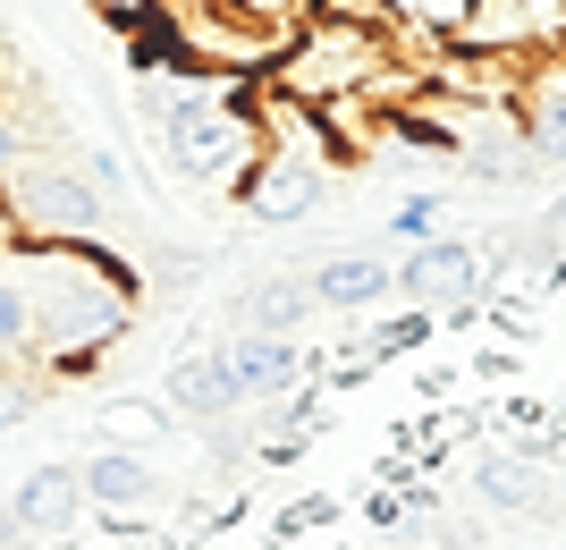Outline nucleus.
Segmentation results:
<instances>
[{"instance_id":"nucleus-1","label":"nucleus","mask_w":566,"mask_h":550,"mask_svg":"<svg viewBox=\"0 0 566 550\" xmlns=\"http://www.w3.org/2000/svg\"><path fill=\"white\" fill-rule=\"evenodd\" d=\"M0 271L25 288V322L51 373H94L102 347L136 322V271L118 246H9Z\"/></svg>"},{"instance_id":"nucleus-2","label":"nucleus","mask_w":566,"mask_h":550,"mask_svg":"<svg viewBox=\"0 0 566 550\" xmlns=\"http://www.w3.org/2000/svg\"><path fill=\"white\" fill-rule=\"evenodd\" d=\"M0 220H9L18 246H111V204L69 162H51V153H34L0 187Z\"/></svg>"},{"instance_id":"nucleus-3","label":"nucleus","mask_w":566,"mask_h":550,"mask_svg":"<svg viewBox=\"0 0 566 550\" xmlns=\"http://www.w3.org/2000/svg\"><path fill=\"white\" fill-rule=\"evenodd\" d=\"M398 297L423 313H482L491 305V263H482V238H431L398 263Z\"/></svg>"},{"instance_id":"nucleus-4","label":"nucleus","mask_w":566,"mask_h":550,"mask_svg":"<svg viewBox=\"0 0 566 550\" xmlns=\"http://www.w3.org/2000/svg\"><path fill=\"white\" fill-rule=\"evenodd\" d=\"M465 51H507V60H542L566 43V0H473Z\"/></svg>"},{"instance_id":"nucleus-5","label":"nucleus","mask_w":566,"mask_h":550,"mask_svg":"<svg viewBox=\"0 0 566 550\" xmlns=\"http://www.w3.org/2000/svg\"><path fill=\"white\" fill-rule=\"evenodd\" d=\"M76 475H85V508H94V517H111L118 533H144L153 517H161V475H153V457H136V449H94Z\"/></svg>"},{"instance_id":"nucleus-6","label":"nucleus","mask_w":566,"mask_h":550,"mask_svg":"<svg viewBox=\"0 0 566 550\" xmlns=\"http://www.w3.org/2000/svg\"><path fill=\"white\" fill-rule=\"evenodd\" d=\"M322 195H331V169H322V162H287V153H262L254 178L237 187V204H245V220H262V229H296V220L322 212Z\"/></svg>"},{"instance_id":"nucleus-7","label":"nucleus","mask_w":566,"mask_h":550,"mask_svg":"<svg viewBox=\"0 0 566 550\" xmlns=\"http://www.w3.org/2000/svg\"><path fill=\"white\" fill-rule=\"evenodd\" d=\"M9 526H18L25 542H43V550L51 542H76V526H85V475L60 466V457L34 466V475L9 491Z\"/></svg>"},{"instance_id":"nucleus-8","label":"nucleus","mask_w":566,"mask_h":550,"mask_svg":"<svg viewBox=\"0 0 566 550\" xmlns=\"http://www.w3.org/2000/svg\"><path fill=\"white\" fill-rule=\"evenodd\" d=\"M229 382L245 407H271V398H287L296 382H313V356H305V339H262V331H237L229 347Z\"/></svg>"},{"instance_id":"nucleus-9","label":"nucleus","mask_w":566,"mask_h":550,"mask_svg":"<svg viewBox=\"0 0 566 550\" xmlns=\"http://www.w3.org/2000/svg\"><path fill=\"white\" fill-rule=\"evenodd\" d=\"M161 398H169V415H187V424H220V415L245 407V398H237V382H229V356H220V347L178 356V364L161 373Z\"/></svg>"},{"instance_id":"nucleus-10","label":"nucleus","mask_w":566,"mask_h":550,"mask_svg":"<svg viewBox=\"0 0 566 550\" xmlns=\"http://www.w3.org/2000/svg\"><path fill=\"white\" fill-rule=\"evenodd\" d=\"M313 305L331 313H373L380 297H398V263H380V255H322V263L305 271Z\"/></svg>"},{"instance_id":"nucleus-11","label":"nucleus","mask_w":566,"mask_h":550,"mask_svg":"<svg viewBox=\"0 0 566 550\" xmlns=\"http://www.w3.org/2000/svg\"><path fill=\"white\" fill-rule=\"evenodd\" d=\"M542 457L533 449H491V457H473V475H465V491L482 508H499V517H516V508H549V491H542Z\"/></svg>"},{"instance_id":"nucleus-12","label":"nucleus","mask_w":566,"mask_h":550,"mask_svg":"<svg viewBox=\"0 0 566 550\" xmlns=\"http://www.w3.org/2000/svg\"><path fill=\"white\" fill-rule=\"evenodd\" d=\"M245 331H262V339H296V322L305 313H322L313 305V288L305 280H262V288H245Z\"/></svg>"},{"instance_id":"nucleus-13","label":"nucleus","mask_w":566,"mask_h":550,"mask_svg":"<svg viewBox=\"0 0 566 550\" xmlns=\"http://www.w3.org/2000/svg\"><path fill=\"white\" fill-rule=\"evenodd\" d=\"M524 136H533V162H542V169H558V162H566V94L524 102Z\"/></svg>"},{"instance_id":"nucleus-14","label":"nucleus","mask_w":566,"mask_h":550,"mask_svg":"<svg viewBox=\"0 0 566 550\" xmlns=\"http://www.w3.org/2000/svg\"><path fill=\"white\" fill-rule=\"evenodd\" d=\"M440 220H449V195H406L398 212H389V238H406V246H431V238H449Z\"/></svg>"},{"instance_id":"nucleus-15","label":"nucleus","mask_w":566,"mask_h":550,"mask_svg":"<svg viewBox=\"0 0 566 550\" xmlns=\"http://www.w3.org/2000/svg\"><path fill=\"white\" fill-rule=\"evenodd\" d=\"M25 347H34V322H25V288L0 271V373H9Z\"/></svg>"},{"instance_id":"nucleus-16","label":"nucleus","mask_w":566,"mask_h":550,"mask_svg":"<svg viewBox=\"0 0 566 550\" xmlns=\"http://www.w3.org/2000/svg\"><path fill=\"white\" fill-rule=\"evenodd\" d=\"M431 331H440V313L415 305V313H398V322H380V331H373V356H380V364H398V356H415Z\"/></svg>"},{"instance_id":"nucleus-17","label":"nucleus","mask_w":566,"mask_h":550,"mask_svg":"<svg viewBox=\"0 0 566 550\" xmlns=\"http://www.w3.org/2000/svg\"><path fill=\"white\" fill-rule=\"evenodd\" d=\"M331 517H338V500H331V491H305V500H287L280 517H271V550H280V542H296V533H313V526H331Z\"/></svg>"},{"instance_id":"nucleus-18","label":"nucleus","mask_w":566,"mask_h":550,"mask_svg":"<svg viewBox=\"0 0 566 550\" xmlns=\"http://www.w3.org/2000/svg\"><path fill=\"white\" fill-rule=\"evenodd\" d=\"M313 9H322V0H245V18H262L271 34H296V25H305Z\"/></svg>"},{"instance_id":"nucleus-19","label":"nucleus","mask_w":566,"mask_h":550,"mask_svg":"<svg viewBox=\"0 0 566 550\" xmlns=\"http://www.w3.org/2000/svg\"><path fill=\"white\" fill-rule=\"evenodd\" d=\"M25 415H34V382H9V373H0V432H18Z\"/></svg>"},{"instance_id":"nucleus-20","label":"nucleus","mask_w":566,"mask_h":550,"mask_svg":"<svg viewBox=\"0 0 566 550\" xmlns=\"http://www.w3.org/2000/svg\"><path fill=\"white\" fill-rule=\"evenodd\" d=\"M94 9H111L118 25H136V0H94Z\"/></svg>"}]
</instances>
